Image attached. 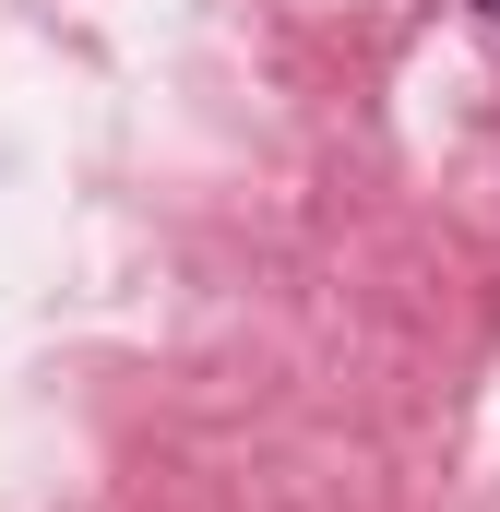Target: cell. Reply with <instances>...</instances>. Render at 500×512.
I'll return each mask as SVG.
<instances>
[{
    "instance_id": "obj_1",
    "label": "cell",
    "mask_w": 500,
    "mask_h": 512,
    "mask_svg": "<svg viewBox=\"0 0 500 512\" xmlns=\"http://www.w3.org/2000/svg\"><path fill=\"white\" fill-rule=\"evenodd\" d=\"M477 12H489V24H500V0H477Z\"/></svg>"
}]
</instances>
